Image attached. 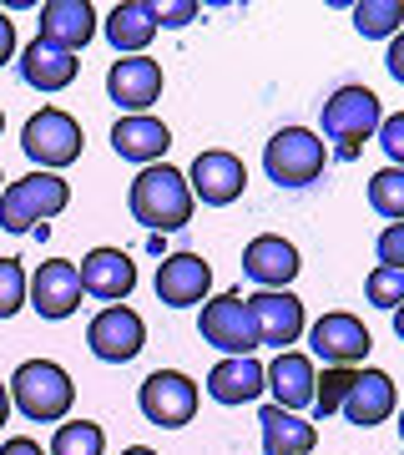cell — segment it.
<instances>
[{
    "label": "cell",
    "instance_id": "6da1fadb",
    "mask_svg": "<svg viewBox=\"0 0 404 455\" xmlns=\"http://www.w3.org/2000/svg\"><path fill=\"white\" fill-rule=\"evenodd\" d=\"M131 218L157 238V233H178V228L193 223V188H187V172L167 163H152L131 178Z\"/></svg>",
    "mask_w": 404,
    "mask_h": 455
},
{
    "label": "cell",
    "instance_id": "7a4b0ae2",
    "mask_svg": "<svg viewBox=\"0 0 404 455\" xmlns=\"http://www.w3.org/2000/svg\"><path fill=\"white\" fill-rule=\"evenodd\" d=\"M11 405L36 425H56L71 415L76 405V385H71V374L56 364V359H26L16 374H11Z\"/></svg>",
    "mask_w": 404,
    "mask_h": 455
},
{
    "label": "cell",
    "instance_id": "3957f363",
    "mask_svg": "<svg viewBox=\"0 0 404 455\" xmlns=\"http://www.w3.org/2000/svg\"><path fill=\"white\" fill-rule=\"evenodd\" d=\"M384 122V107L369 86H339L334 97L323 101V137L334 142V157L339 163H354L359 147L369 142Z\"/></svg>",
    "mask_w": 404,
    "mask_h": 455
},
{
    "label": "cell",
    "instance_id": "277c9868",
    "mask_svg": "<svg viewBox=\"0 0 404 455\" xmlns=\"http://www.w3.org/2000/svg\"><path fill=\"white\" fill-rule=\"evenodd\" d=\"M66 203H71V188H66L61 172H26L0 193V228L5 233H36L56 212H66Z\"/></svg>",
    "mask_w": 404,
    "mask_h": 455
},
{
    "label": "cell",
    "instance_id": "5b68a950",
    "mask_svg": "<svg viewBox=\"0 0 404 455\" xmlns=\"http://www.w3.org/2000/svg\"><path fill=\"white\" fill-rule=\"evenodd\" d=\"M81 122L61 107H41L36 116H26V127H20V152L36 163V172H61L81 157Z\"/></svg>",
    "mask_w": 404,
    "mask_h": 455
},
{
    "label": "cell",
    "instance_id": "8992f818",
    "mask_svg": "<svg viewBox=\"0 0 404 455\" xmlns=\"http://www.w3.org/2000/svg\"><path fill=\"white\" fill-rule=\"evenodd\" d=\"M323 163H329V142L313 137L308 127H283L263 147V172L278 188H308V182H319Z\"/></svg>",
    "mask_w": 404,
    "mask_h": 455
},
{
    "label": "cell",
    "instance_id": "52a82bcc",
    "mask_svg": "<svg viewBox=\"0 0 404 455\" xmlns=\"http://www.w3.org/2000/svg\"><path fill=\"white\" fill-rule=\"evenodd\" d=\"M197 334L223 349V359H248L258 349V324L248 314V299L242 293H218L202 304V319H197Z\"/></svg>",
    "mask_w": 404,
    "mask_h": 455
},
{
    "label": "cell",
    "instance_id": "ba28073f",
    "mask_svg": "<svg viewBox=\"0 0 404 455\" xmlns=\"http://www.w3.org/2000/svg\"><path fill=\"white\" fill-rule=\"evenodd\" d=\"M137 405H142V415L152 425L182 430V425H193V415H197V385L182 370H152L142 379V390H137Z\"/></svg>",
    "mask_w": 404,
    "mask_h": 455
},
{
    "label": "cell",
    "instance_id": "9c48e42d",
    "mask_svg": "<svg viewBox=\"0 0 404 455\" xmlns=\"http://www.w3.org/2000/svg\"><path fill=\"white\" fill-rule=\"evenodd\" d=\"M308 349L323 359V370H354V364H364L374 349L369 329L359 324L354 314H323V319H313L308 324Z\"/></svg>",
    "mask_w": 404,
    "mask_h": 455
},
{
    "label": "cell",
    "instance_id": "30bf717a",
    "mask_svg": "<svg viewBox=\"0 0 404 455\" xmlns=\"http://www.w3.org/2000/svg\"><path fill=\"white\" fill-rule=\"evenodd\" d=\"M142 344H147V324H142V314L127 309V304H107V309L86 324V349L97 359H107V364L137 359Z\"/></svg>",
    "mask_w": 404,
    "mask_h": 455
},
{
    "label": "cell",
    "instance_id": "8fae6325",
    "mask_svg": "<svg viewBox=\"0 0 404 455\" xmlns=\"http://www.w3.org/2000/svg\"><path fill=\"white\" fill-rule=\"evenodd\" d=\"M187 188H193V203L202 197L208 208H227V203H238L242 188H248V167L223 152V147H212V152H197L193 167H187Z\"/></svg>",
    "mask_w": 404,
    "mask_h": 455
},
{
    "label": "cell",
    "instance_id": "7c38bea8",
    "mask_svg": "<svg viewBox=\"0 0 404 455\" xmlns=\"http://www.w3.org/2000/svg\"><path fill=\"white\" fill-rule=\"evenodd\" d=\"M248 314H253V324H258V344H273L278 355L298 344L304 334V299L289 289H258L248 293Z\"/></svg>",
    "mask_w": 404,
    "mask_h": 455
},
{
    "label": "cell",
    "instance_id": "4fadbf2b",
    "mask_svg": "<svg viewBox=\"0 0 404 455\" xmlns=\"http://www.w3.org/2000/svg\"><path fill=\"white\" fill-rule=\"evenodd\" d=\"M107 97L127 116H147V107L162 97V66L152 56H116L107 71Z\"/></svg>",
    "mask_w": 404,
    "mask_h": 455
},
{
    "label": "cell",
    "instance_id": "5bb4252c",
    "mask_svg": "<svg viewBox=\"0 0 404 455\" xmlns=\"http://www.w3.org/2000/svg\"><path fill=\"white\" fill-rule=\"evenodd\" d=\"M26 304H31L41 319H71L81 309V278H76V263L66 259H51L41 263L26 283Z\"/></svg>",
    "mask_w": 404,
    "mask_h": 455
},
{
    "label": "cell",
    "instance_id": "9a60e30c",
    "mask_svg": "<svg viewBox=\"0 0 404 455\" xmlns=\"http://www.w3.org/2000/svg\"><path fill=\"white\" fill-rule=\"evenodd\" d=\"M208 289H212V268L202 253H167L157 263V299L167 309L208 304Z\"/></svg>",
    "mask_w": 404,
    "mask_h": 455
},
{
    "label": "cell",
    "instance_id": "2e32d148",
    "mask_svg": "<svg viewBox=\"0 0 404 455\" xmlns=\"http://www.w3.org/2000/svg\"><path fill=\"white\" fill-rule=\"evenodd\" d=\"M81 293H91L101 304H127L131 289H137V263L122 253V248H91L76 268Z\"/></svg>",
    "mask_w": 404,
    "mask_h": 455
},
{
    "label": "cell",
    "instance_id": "e0dca14e",
    "mask_svg": "<svg viewBox=\"0 0 404 455\" xmlns=\"http://www.w3.org/2000/svg\"><path fill=\"white\" fill-rule=\"evenodd\" d=\"M91 36H97V11L86 0H46L41 5V31H36L41 46L61 51V56H76Z\"/></svg>",
    "mask_w": 404,
    "mask_h": 455
},
{
    "label": "cell",
    "instance_id": "ac0fdd59",
    "mask_svg": "<svg viewBox=\"0 0 404 455\" xmlns=\"http://www.w3.org/2000/svg\"><path fill=\"white\" fill-rule=\"evenodd\" d=\"M400 405V395H394V379L384 370H354V385L344 395V420L359 425V430H374V425H384Z\"/></svg>",
    "mask_w": 404,
    "mask_h": 455
},
{
    "label": "cell",
    "instance_id": "d6986e66",
    "mask_svg": "<svg viewBox=\"0 0 404 455\" xmlns=\"http://www.w3.org/2000/svg\"><path fill=\"white\" fill-rule=\"evenodd\" d=\"M298 248L289 238H278V233H258L253 243L242 248V274L253 278L258 289H289L293 278H298Z\"/></svg>",
    "mask_w": 404,
    "mask_h": 455
},
{
    "label": "cell",
    "instance_id": "ffe728a7",
    "mask_svg": "<svg viewBox=\"0 0 404 455\" xmlns=\"http://www.w3.org/2000/svg\"><path fill=\"white\" fill-rule=\"evenodd\" d=\"M313 379H319L313 374V359L298 355V349H283L273 364H263V385L273 390V405L289 410V415L313 405Z\"/></svg>",
    "mask_w": 404,
    "mask_h": 455
},
{
    "label": "cell",
    "instance_id": "44dd1931",
    "mask_svg": "<svg viewBox=\"0 0 404 455\" xmlns=\"http://www.w3.org/2000/svg\"><path fill=\"white\" fill-rule=\"evenodd\" d=\"M112 147L116 157H127V163L137 167H152L167 157V147H172V132H167V122H157V116H116L112 127Z\"/></svg>",
    "mask_w": 404,
    "mask_h": 455
},
{
    "label": "cell",
    "instance_id": "7402d4cb",
    "mask_svg": "<svg viewBox=\"0 0 404 455\" xmlns=\"http://www.w3.org/2000/svg\"><path fill=\"white\" fill-rule=\"evenodd\" d=\"M157 31L162 26H157V5L152 0H122L107 16V41H112L116 56H147Z\"/></svg>",
    "mask_w": 404,
    "mask_h": 455
},
{
    "label": "cell",
    "instance_id": "603a6c76",
    "mask_svg": "<svg viewBox=\"0 0 404 455\" xmlns=\"http://www.w3.org/2000/svg\"><path fill=\"white\" fill-rule=\"evenodd\" d=\"M263 390H268V385H263V364L253 355L248 359H218L208 370V395L218 405H253Z\"/></svg>",
    "mask_w": 404,
    "mask_h": 455
},
{
    "label": "cell",
    "instance_id": "cb8c5ba5",
    "mask_svg": "<svg viewBox=\"0 0 404 455\" xmlns=\"http://www.w3.org/2000/svg\"><path fill=\"white\" fill-rule=\"evenodd\" d=\"M258 425H263V455H308L313 440H319V430L304 415H289V410H278V405H263Z\"/></svg>",
    "mask_w": 404,
    "mask_h": 455
},
{
    "label": "cell",
    "instance_id": "d4e9b609",
    "mask_svg": "<svg viewBox=\"0 0 404 455\" xmlns=\"http://www.w3.org/2000/svg\"><path fill=\"white\" fill-rule=\"evenodd\" d=\"M76 71H81V61L76 56H61V51H51V46H41V41H31V46L20 51V76H26V86L31 92H66V86L76 82Z\"/></svg>",
    "mask_w": 404,
    "mask_h": 455
},
{
    "label": "cell",
    "instance_id": "484cf974",
    "mask_svg": "<svg viewBox=\"0 0 404 455\" xmlns=\"http://www.w3.org/2000/svg\"><path fill=\"white\" fill-rule=\"evenodd\" d=\"M354 31L364 41H394L404 31V0H359L354 5Z\"/></svg>",
    "mask_w": 404,
    "mask_h": 455
},
{
    "label": "cell",
    "instance_id": "4316f807",
    "mask_svg": "<svg viewBox=\"0 0 404 455\" xmlns=\"http://www.w3.org/2000/svg\"><path fill=\"white\" fill-rule=\"evenodd\" d=\"M101 451H107V435H101L97 420H61L46 455H101Z\"/></svg>",
    "mask_w": 404,
    "mask_h": 455
},
{
    "label": "cell",
    "instance_id": "83f0119b",
    "mask_svg": "<svg viewBox=\"0 0 404 455\" xmlns=\"http://www.w3.org/2000/svg\"><path fill=\"white\" fill-rule=\"evenodd\" d=\"M369 208L389 223H404V172L400 167H384L369 178Z\"/></svg>",
    "mask_w": 404,
    "mask_h": 455
},
{
    "label": "cell",
    "instance_id": "f1b7e54d",
    "mask_svg": "<svg viewBox=\"0 0 404 455\" xmlns=\"http://www.w3.org/2000/svg\"><path fill=\"white\" fill-rule=\"evenodd\" d=\"M349 385H354V370H323V379H313V405L308 410H313L319 420H329V415L344 405Z\"/></svg>",
    "mask_w": 404,
    "mask_h": 455
},
{
    "label": "cell",
    "instance_id": "f546056e",
    "mask_svg": "<svg viewBox=\"0 0 404 455\" xmlns=\"http://www.w3.org/2000/svg\"><path fill=\"white\" fill-rule=\"evenodd\" d=\"M364 299H369L374 309H400L404 304V268H374L369 278H364Z\"/></svg>",
    "mask_w": 404,
    "mask_h": 455
},
{
    "label": "cell",
    "instance_id": "4dcf8cb0",
    "mask_svg": "<svg viewBox=\"0 0 404 455\" xmlns=\"http://www.w3.org/2000/svg\"><path fill=\"white\" fill-rule=\"evenodd\" d=\"M26 283H31V274L20 268V259H0V319L26 309Z\"/></svg>",
    "mask_w": 404,
    "mask_h": 455
},
{
    "label": "cell",
    "instance_id": "1f68e13d",
    "mask_svg": "<svg viewBox=\"0 0 404 455\" xmlns=\"http://www.w3.org/2000/svg\"><path fill=\"white\" fill-rule=\"evenodd\" d=\"M379 147H384V157H389V167H400L404 172V112H394V116H384L379 122Z\"/></svg>",
    "mask_w": 404,
    "mask_h": 455
},
{
    "label": "cell",
    "instance_id": "d6a6232c",
    "mask_svg": "<svg viewBox=\"0 0 404 455\" xmlns=\"http://www.w3.org/2000/svg\"><path fill=\"white\" fill-rule=\"evenodd\" d=\"M374 253H379V268H404V223H389L374 238Z\"/></svg>",
    "mask_w": 404,
    "mask_h": 455
},
{
    "label": "cell",
    "instance_id": "836d02e7",
    "mask_svg": "<svg viewBox=\"0 0 404 455\" xmlns=\"http://www.w3.org/2000/svg\"><path fill=\"white\" fill-rule=\"evenodd\" d=\"M197 16H202V5H197V0H172V5H157V26H167V31H182V26H193Z\"/></svg>",
    "mask_w": 404,
    "mask_h": 455
},
{
    "label": "cell",
    "instance_id": "e575fe53",
    "mask_svg": "<svg viewBox=\"0 0 404 455\" xmlns=\"http://www.w3.org/2000/svg\"><path fill=\"white\" fill-rule=\"evenodd\" d=\"M11 56H16V20L0 11V66L11 61Z\"/></svg>",
    "mask_w": 404,
    "mask_h": 455
},
{
    "label": "cell",
    "instance_id": "d590c367",
    "mask_svg": "<svg viewBox=\"0 0 404 455\" xmlns=\"http://www.w3.org/2000/svg\"><path fill=\"white\" fill-rule=\"evenodd\" d=\"M384 66H389V76H394V82L404 86V31L394 36V41H389V56H384Z\"/></svg>",
    "mask_w": 404,
    "mask_h": 455
},
{
    "label": "cell",
    "instance_id": "8d00e7d4",
    "mask_svg": "<svg viewBox=\"0 0 404 455\" xmlns=\"http://www.w3.org/2000/svg\"><path fill=\"white\" fill-rule=\"evenodd\" d=\"M0 455H46V451H41L31 435H11L5 445H0Z\"/></svg>",
    "mask_w": 404,
    "mask_h": 455
},
{
    "label": "cell",
    "instance_id": "74e56055",
    "mask_svg": "<svg viewBox=\"0 0 404 455\" xmlns=\"http://www.w3.org/2000/svg\"><path fill=\"white\" fill-rule=\"evenodd\" d=\"M0 425H11V390L0 385Z\"/></svg>",
    "mask_w": 404,
    "mask_h": 455
},
{
    "label": "cell",
    "instance_id": "f35d334b",
    "mask_svg": "<svg viewBox=\"0 0 404 455\" xmlns=\"http://www.w3.org/2000/svg\"><path fill=\"white\" fill-rule=\"evenodd\" d=\"M394 334H400V339H404V304H400V309H394Z\"/></svg>",
    "mask_w": 404,
    "mask_h": 455
},
{
    "label": "cell",
    "instance_id": "ab89813d",
    "mask_svg": "<svg viewBox=\"0 0 404 455\" xmlns=\"http://www.w3.org/2000/svg\"><path fill=\"white\" fill-rule=\"evenodd\" d=\"M122 455H157V451H147V445H127Z\"/></svg>",
    "mask_w": 404,
    "mask_h": 455
},
{
    "label": "cell",
    "instance_id": "60d3db41",
    "mask_svg": "<svg viewBox=\"0 0 404 455\" xmlns=\"http://www.w3.org/2000/svg\"><path fill=\"white\" fill-rule=\"evenodd\" d=\"M400 440H404V410H400Z\"/></svg>",
    "mask_w": 404,
    "mask_h": 455
},
{
    "label": "cell",
    "instance_id": "b9f144b4",
    "mask_svg": "<svg viewBox=\"0 0 404 455\" xmlns=\"http://www.w3.org/2000/svg\"><path fill=\"white\" fill-rule=\"evenodd\" d=\"M0 132H5V112H0Z\"/></svg>",
    "mask_w": 404,
    "mask_h": 455
},
{
    "label": "cell",
    "instance_id": "7bdbcfd3",
    "mask_svg": "<svg viewBox=\"0 0 404 455\" xmlns=\"http://www.w3.org/2000/svg\"><path fill=\"white\" fill-rule=\"evenodd\" d=\"M0 182H5V178H0Z\"/></svg>",
    "mask_w": 404,
    "mask_h": 455
}]
</instances>
